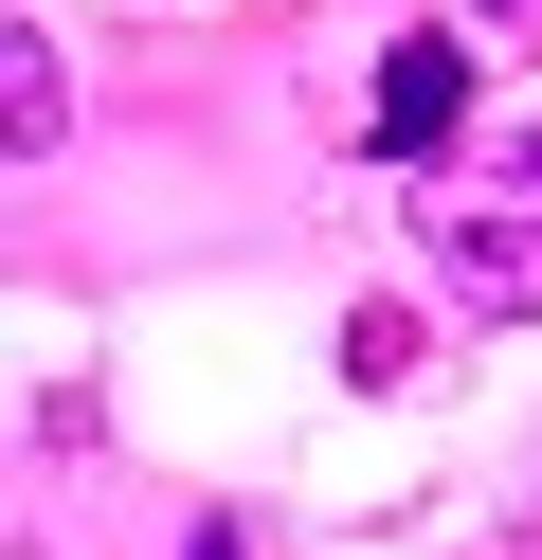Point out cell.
Listing matches in <instances>:
<instances>
[{"label":"cell","instance_id":"obj_1","mask_svg":"<svg viewBox=\"0 0 542 560\" xmlns=\"http://www.w3.org/2000/svg\"><path fill=\"white\" fill-rule=\"evenodd\" d=\"M416 254H434V290H452V307H488V326H524V307H542V235L506 218V199H434V218H416Z\"/></svg>","mask_w":542,"mask_h":560},{"label":"cell","instance_id":"obj_2","mask_svg":"<svg viewBox=\"0 0 542 560\" xmlns=\"http://www.w3.org/2000/svg\"><path fill=\"white\" fill-rule=\"evenodd\" d=\"M452 109H470V37H397V55H380V109H361V145H380V163H434V145H452Z\"/></svg>","mask_w":542,"mask_h":560},{"label":"cell","instance_id":"obj_3","mask_svg":"<svg viewBox=\"0 0 542 560\" xmlns=\"http://www.w3.org/2000/svg\"><path fill=\"white\" fill-rule=\"evenodd\" d=\"M55 127H72V55H55V37H36V19H19V37H0V145L36 163V145H55Z\"/></svg>","mask_w":542,"mask_h":560},{"label":"cell","instance_id":"obj_4","mask_svg":"<svg viewBox=\"0 0 542 560\" xmlns=\"http://www.w3.org/2000/svg\"><path fill=\"white\" fill-rule=\"evenodd\" d=\"M344 380L397 398V380H416V307H344Z\"/></svg>","mask_w":542,"mask_h":560},{"label":"cell","instance_id":"obj_5","mask_svg":"<svg viewBox=\"0 0 542 560\" xmlns=\"http://www.w3.org/2000/svg\"><path fill=\"white\" fill-rule=\"evenodd\" d=\"M181 560H235V524H199V542H181Z\"/></svg>","mask_w":542,"mask_h":560},{"label":"cell","instance_id":"obj_6","mask_svg":"<svg viewBox=\"0 0 542 560\" xmlns=\"http://www.w3.org/2000/svg\"><path fill=\"white\" fill-rule=\"evenodd\" d=\"M488 19H524V0H488Z\"/></svg>","mask_w":542,"mask_h":560},{"label":"cell","instance_id":"obj_7","mask_svg":"<svg viewBox=\"0 0 542 560\" xmlns=\"http://www.w3.org/2000/svg\"><path fill=\"white\" fill-rule=\"evenodd\" d=\"M524 182H542V145H524Z\"/></svg>","mask_w":542,"mask_h":560}]
</instances>
